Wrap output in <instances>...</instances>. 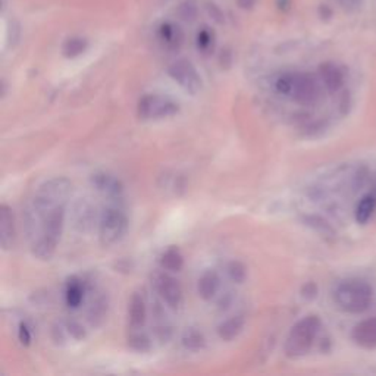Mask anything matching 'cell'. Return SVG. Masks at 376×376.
Returning <instances> with one entry per match:
<instances>
[{
  "label": "cell",
  "instance_id": "f1b7e54d",
  "mask_svg": "<svg viewBox=\"0 0 376 376\" xmlns=\"http://www.w3.org/2000/svg\"><path fill=\"white\" fill-rule=\"evenodd\" d=\"M18 338H20V341L23 346H30L31 343V332L28 329V327L25 324H21L20 331H18Z\"/></svg>",
  "mask_w": 376,
  "mask_h": 376
},
{
  "label": "cell",
  "instance_id": "83f0119b",
  "mask_svg": "<svg viewBox=\"0 0 376 376\" xmlns=\"http://www.w3.org/2000/svg\"><path fill=\"white\" fill-rule=\"evenodd\" d=\"M66 329H68V332H69L74 338H77V340H83V338L86 336V331H84V328H83L78 322H75V321L68 322Z\"/></svg>",
  "mask_w": 376,
  "mask_h": 376
},
{
  "label": "cell",
  "instance_id": "52a82bcc",
  "mask_svg": "<svg viewBox=\"0 0 376 376\" xmlns=\"http://www.w3.org/2000/svg\"><path fill=\"white\" fill-rule=\"evenodd\" d=\"M169 75H171V78L187 93L190 94H197L201 87H203V81L201 77L199 75L197 69L194 68V65L192 62H188L185 59H180L177 62H174L171 66H169Z\"/></svg>",
  "mask_w": 376,
  "mask_h": 376
},
{
  "label": "cell",
  "instance_id": "ac0fdd59",
  "mask_svg": "<svg viewBox=\"0 0 376 376\" xmlns=\"http://www.w3.org/2000/svg\"><path fill=\"white\" fill-rule=\"evenodd\" d=\"M84 298V287L81 281L72 278L66 287V303L69 307H80Z\"/></svg>",
  "mask_w": 376,
  "mask_h": 376
},
{
  "label": "cell",
  "instance_id": "484cf974",
  "mask_svg": "<svg viewBox=\"0 0 376 376\" xmlns=\"http://www.w3.org/2000/svg\"><path fill=\"white\" fill-rule=\"evenodd\" d=\"M338 4L346 12H357L362 8L363 0H338Z\"/></svg>",
  "mask_w": 376,
  "mask_h": 376
},
{
  "label": "cell",
  "instance_id": "ba28073f",
  "mask_svg": "<svg viewBox=\"0 0 376 376\" xmlns=\"http://www.w3.org/2000/svg\"><path fill=\"white\" fill-rule=\"evenodd\" d=\"M153 284L160 295L163 302L171 307V309H178L182 303V290L180 282L168 274L158 272L153 276Z\"/></svg>",
  "mask_w": 376,
  "mask_h": 376
},
{
  "label": "cell",
  "instance_id": "cb8c5ba5",
  "mask_svg": "<svg viewBox=\"0 0 376 376\" xmlns=\"http://www.w3.org/2000/svg\"><path fill=\"white\" fill-rule=\"evenodd\" d=\"M160 37L166 45H177L180 42V31L171 24H165L160 28Z\"/></svg>",
  "mask_w": 376,
  "mask_h": 376
},
{
  "label": "cell",
  "instance_id": "9a60e30c",
  "mask_svg": "<svg viewBox=\"0 0 376 376\" xmlns=\"http://www.w3.org/2000/svg\"><path fill=\"white\" fill-rule=\"evenodd\" d=\"M319 74H321V80L324 83V86L329 90V91H338L341 88L343 83H344V77H343V72L340 71V68L335 66L334 64H324L319 68Z\"/></svg>",
  "mask_w": 376,
  "mask_h": 376
},
{
  "label": "cell",
  "instance_id": "5bb4252c",
  "mask_svg": "<svg viewBox=\"0 0 376 376\" xmlns=\"http://www.w3.org/2000/svg\"><path fill=\"white\" fill-rule=\"evenodd\" d=\"M219 287H221L219 275L215 271H206L199 279L197 291L203 300L211 302V300L218 294Z\"/></svg>",
  "mask_w": 376,
  "mask_h": 376
},
{
  "label": "cell",
  "instance_id": "2e32d148",
  "mask_svg": "<svg viewBox=\"0 0 376 376\" xmlns=\"http://www.w3.org/2000/svg\"><path fill=\"white\" fill-rule=\"evenodd\" d=\"M244 329V317L233 316L218 327V335L223 341H233Z\"/></svg>",
  "mask_w": 376,
  "mask_h": 376
},
{
  "label": "cell",
  "instance_id": "d6986e66",
  "mask_svg": "<svg viewBox=\"0 0 376 376\" xmlns=\"http://www.w3.org/2000/svg\"><path fill=\"white\" fill-rule=\"evenodd\" d=\"M182 346L190 351H199L206 346L204 335L197 329H187L182 335Z\"/></svg>",
  "mask_w": 376,
  "mask_h": 376
},
{
  "label": "cell",
  "instance_id": "30bf717a",
  "mask_svg": "<svg viewBox=\"0 0 376 376\" xmlns=\"http://www.w3.org/2000/svg\"><path fill=\"white\" fill-rule=\"evenodd\" d=\"M353 340L366 350L376 348V317L366 319L353 329Z\"/></svg>",
  "mask_w": 376,
  "mask_h": 376
},
{
  "label": "cell",
  "instance_id": "e0dca14e",
  "mask_svg": "<svg viewBox=\"0 0 376 376\" xmlns=\"http://www.w3.org/2000/svg\"><path fill=\"white\" fill-rule=\"evenodd\" d=\"M160 265L168 272H180L184 266V257L177 247H169L160 256Z\"/></svg>",
  "mask_w": 376,
  "mask_h": 376
},
{
  "label": "cell",
  "instance_id": "6da1fadb",
  "mask_svg": "<svg viewBox=\"0 0 376 376\" xmlns=\"http://www.w3.org/2000/svg\"><path fill=\"white\" fill-rule=\"evenodd\" d=\"M71 193L72 182L68 178H52L39 187L25 212L24 225L31 253L39 260H50L58 247Z\"/></svg>",
  "mask_w": 376,
  "mask_h": 376
},
{
  "label": "cell",
  "instance_id": "8fae6325",
  "mask_svg": "<svg viewBox=\"0 0 376 376\" xmlns=\"http://www.w3.org/2000/svg\"><path fill=\"white\" fill-rule=\"evenodd\" d=\"M15 242V219L8 204L0 208V244L4 250H9Z\"/></svg>",
  "mask_w": 376,
  "mask_h": 376
},
{
  "label": "cell",
  "instance_id": "ffe728a7",
  "mask_svg": "<svg viewBox=\"0 0 376 376\" xmlns=\"http://www.w3.org/2000/svg\"><path fill=\"white\" fill-rule=\"evenodd\" d=\"M376 208V200L372 196H366L360 200L359 206H357L356 209V219L359 223H366L370 216L373 215Z\"/></svg>",
  "mask_w": 376,
  "mask_h": 376
},
{
  "label": "cell",
  "instance_id": "603a6c76",
  "mask_svg": "<svg viewBox=\"0 0 376 376\" xmlns=\"http://www.w3.org/2000/svg\"><path fill=\"white\" fill-rule=\"evenodd\" d=\"M228 275L234 282H237V284H242L247 278V269L241 262L234 260L228 265Z\"/></svg>",
  "mask_w": 376,
  "mask_h": 376
},
{
  "label": "cell",
  "instance_id": "4316f807",
  "mask_svg": "<svg viewBox=\"0 0 376 376\" xmlns=\"http://www.w3.org/2000/svg\"><path fill=\"white\" fill-rule=\"evenodd\" d=\"M212 40H213V37H212V33L208 31V30H204L199 34L197 37V45L200 49L206 50V49H209L211 45H212Z\"/></svg>",
  "mask_w": 376,
  "mask_h": 376
},
{
  "label": "cell",
  "instance_id": "277c9868",
  "mask_svg": "<svg viewBox=\"0 0 376 376\" xmlns=\"http://www.w3.org/2000/svg\"><path fill=\"white\" fill-rule=\"evenodd\" d=\"M372 288L363 281H346L334 293L336 306L347 313H362L372 303Z\"/></svg>",
  "mask_w": 376,
  "mask_h": 376
},
{
  "label": "cell",
  "instance_id": "7402d4cb",
  "mask_svg": "<svg viewBox=\"0 0 376 376\" xmlns=\"http://www.w3.org/2000/svg\"><path fill=\"white\" fill-rule=\"evenodd\" d=\"M128 344H129L131 348L139 351V353H146V351H148L150 348H152V343H150L148 336L144 335V334L131 335L129 340H128Z\"/></svg>",
  "mask_w": 376,
  "mask_h": 376
},
{
  "label": "cell",
  "instance_id": "44dd1931",
  "mask_svg": "<svg viewBox=\"0 0 376 376\" xmlns=\"http://www.w3.org/2000/svg\"><path fill=\"white\" fill-rule=\"evenodd\" d=\"M87 47V42L84 39H80V37H72V39H68L64 45V54L66 58H77L80 56Z\"/></svg>",
  "mask_w": 376,
  "mask_h": 376
},
{
  "label": "cell",
  "instance_id": "d4e9b609",
  "mask_svg": "<svg viewBox=\"0 0 376 376\" xmlns=\"http://www.w3.org/2000/svg\"><path fill=\"white\" fill-rule=\"evenodd\" d=\"M105 313H106V303L103 300H99V302L94 303V306L90 310V321L94 324L96 319H103Z\"/></svg>",
  "mask_w": 376,
  "mask_h": 376
},
{
  "label": "cell",
  "instance_id": "8992f818",
  "mask_svg": "<svg viewBox=\"0 0 376 376\" xmlns=\"http://www.w3.org/2000/svg\"><path fill=\"white\" fill-rule=\"evenodd\" d=\"M178 110L180 105L177 102L159 94H146L139 102V117L143 121L174 117Z\"/></svg>",
  "mask_w": 376,
  "mask_h": 376
},
{
  "label": "cell",
  "instance_id": "5b68a950",
  "mask_svg": "<svg viewBox=\"0 0 376 376\" xmlns=\"http://www.w3.org/2000/svg\"><path fill=\"white\" fill-rule=\"evenodd\" d=\"M128 231V218L117 206H109L99 218V240L103 247L109 249L121 242Z\"/></svg>",
  "mask_w": 376,
  "mask_h": 376
},
{
  "label": "cell",
  "instance_id": "9c48e42d",
  "mask_svg": "<svg viewBox=\"0 0 376 376\" xmlns=\"http://www.w3.org/2000/svg\"><path fill=\"white\" fill-rule=\"evenodd\" d=\"M96 221V208L88 199H81L74 208V225L81 233L90 231Z\"/></svg>",
  "mask_w": 376,
  "mask_h": 376
},
{
  "label": "cell",
  "instance_id": "7c38bea8",
  "mask_svg": "<svg viewBox=\"0 0 376 376\" xmlns=\"http://www.w3.org/2000/svg\"><path fill=\"white\" fill-rule=\"evenodd\" d=\"M93 184L96 187L98 192L103 193L110 199H119L124 193V187L119 182V180L105 172L93 175Z\"/></svg>",
  "mask_w": 376,
  "mask_h": 376
},
{
  "label": "cell",
  "instance_id": "4fadbf2b",
  "mask_svg": "<svg viewBox=\"0 0 376 376\" xmlns=\"http://www.w3.org/2000/svg\"><path fill=\"white\" fill-rule=\"evenodd\" d=\"M146 316H147V309H146L144 298L141 294L136 293L133 294V297H131L129 306H128L129 327L133 329H140L146 322Z\"/></svg>",
  "mask_w": 376,
  "mask_h": 376
},
{
  "label": "cell",
  "instance_id": "7a4b0ae2",
  "mask_svg": "<svg viewBox=\"0 0 376 376\" xmlns=\"http://www.w3.org/2000/svg\"><path fill=\"white\" fill-rule=\"evenodd\" d=\"M278 93L291 96L300 105H312L319 99L321 88L309 74H284L276 80Z\"/></svg>",
  "mask_w": 376,
  "mask_h": 376
},
{
  "label": "cell",
  "instance_id": "3957f363",
  "mask_svg": "<svg viewBox=\"0 0 376 376\" xmlns=\"http://www.w3.org/2000/svg\"><path fill=\"white\" fill-rule=\"evenodd\" d=\"M321 319L315 315L306 316L302 321H298L290 331L286 341V356L290 359H298V357L307 354L316 340L319 329H321Z\"/></svg>",
  "mask_w": 376,
  "mask_h": 376
}]
</instances>
